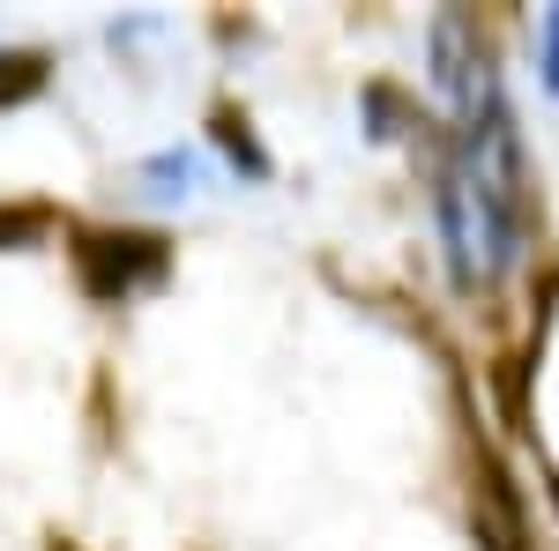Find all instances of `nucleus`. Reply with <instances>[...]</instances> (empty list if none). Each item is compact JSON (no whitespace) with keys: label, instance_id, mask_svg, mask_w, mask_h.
Returning a JSON list of instances; mask_svg holds the SVG:
<instances>
[{"label":"nucleus","instance_id":"3","mask_svg":"<svg viewBox=\"0 0 559 551\" xmlns=\"http://www.w3.org/2000/svg\"><path fill=\"white\" fill-rule=\"evenodd\" d=\"M45 89V60L38 52H0V105H23Z\"/></svg>","mask_w":559,"mask_h":551},{"label":"nucleus","instance_id":"1","mask_svg":"<svg viewBox=\"0 0 559 551\" xmlns=\"http://www.w3.org/2000/svg\"><path fill=\"white\" fill-rule=\"evenodd\" d=\"M83 276H90L97 298L150 291V284L165 276V239H150V231H105V239L83 247Z\"/></svg>","mask_w":559,"mask_h":551},{"label":"nucleus","instance_id":"2","mask_svg":"<svg viewBox=\"0 0 559 551\" xmlns=\"http://www.w3.org/2000/svg\"><path fill=\"white\" fill-rule=\"evenodd\" d=\"M202 171H210V165H202L194 149H165V157H150L134 179H142L150 202H194V194H202Z\"/></svg>","mask_w":559,"mask_h":551},{"label":"nucleus","instance_id":"4","mask_svg":"<svg viewBox=\"0 0 559 551\" xmlns=\"http://www.w3.org/2000/svg\"><path fill=\"white\" fill-rule=\"evenodd\" d=\"M545 68H552V83H559V15H545Z\"/></svg>","mask_w":559,"mask_h":551}]
</instances>
